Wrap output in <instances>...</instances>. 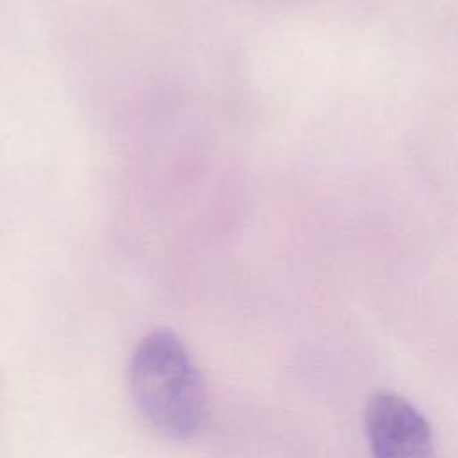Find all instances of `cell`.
Segmentation results:
<instances>
[{"mask_svg": "<svg viewBox=\"0 0 458 458\" xmlns=\"http://www.w3.org/2000/svg\"><path fill=\"white\" fill-rule=\"evenodd\" d=\"M129 392L145 422L172 440L193 437L206 417L202 376L181 338L154 329L134 347L129 360Z\"/></svg>", "mask_w": 458, "mask_h": 458, "instance_id": "obj_1", "label": "cell"}, {"mask_svg": "<svg viewBox=\"0 0 458 458\" xmlns=\"http://www.w3.org/2000/svg\"><path fill=\"white\" fill-rule=\"evenodd\" d=\"M372 458H429L433 435L428 419L403 395L376 394L365 410Z\"/></svg>", "mask_w": 458, "mask_h": 458, "instance_id": "obj_2", "label": "cell"}]
</instances>
